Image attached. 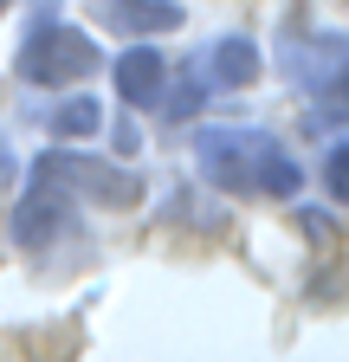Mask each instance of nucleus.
<instances>
[{
  "instance_id": "nucleus-1",
  "label": "nucleus",
  "mask_w": 349,
  "mask_h": 362,
  "mask_svg": "<svg viewBox=\"0 0 349 362\" xmlns=\"http://www.w3.org/2000/svg\"><path fill=\"white\" fill-rule=\"evenodd\" d=\"M194 156H201V175L213 181V188H227V194H278V201H291L304 188V168L266 129H239V123L201 129Z\"/></svg>"
},
{
  "instance_id": "nucleus-2",
  "label": "nucleus",
  "mask_w": 349,
  "mask_h": 362,
  "mask_svg": "<svg viewBox=\"0 0 349 362\" xmlns=\"http://www.w3.org/2000/svg\"><path fill=\"white\" fill-rule=\"evenodd\" d=\"M97 45H91V33H78V26H65V20H39L32 33H26V45H20V59H13V71L26 78V84H39V90H71V84H84L97 71Z\"/></svg>"
},
{
  "instance_id": "nucleus-3",
  "label": "nucleus",
  "mask_w": 349,
  "mask_h": 362,
  "mask_svg": "<svg viewBox=\"0 0 349 362\" xmlns=\"http://www.w3.org/2000/svg\"><path fill=\"white\" fill-rule=\"evenodd\" d=\"M32 175L52 181V188H65V194H78V201H97V207H136L143 201V175H129L117 162H91V156H78V149L39 156Z\"/></svg>"
},
{
  "instance_id": "nucleus-4",
  "label": "nucleus",
  "mask_w": 349,
  "mask_h": 362,
  "mask_svg": "<svg viewBox=\"0 0 349 362\" xmlns=\"http://www.w3.org/2000/svg\"><path fill=\"white\" fill-rule=\"evenodd\" d=\"M65 226H71V194L32 175L26 201L13 207V246H20V252H46V246L65 233Z\"/></svg>"
},
{
  "instance_id": "nucleus-5",
  "label": "nucleus",
  "mask_w": 349,
  "mask_h": 362,
  "mask_svg": "<svg viewBox=\"0 0 349 362\" xmlns=\"http://www.w3.org/2000/svg\"><path fill=\"white\" fill-rule=\"evenodd\" d=\"M285 71L304 90H324L349 71V33H311V39H291L285 45Z\"/></svg>"
},
{
  "instance_id": "nucleus-6",
  "label": "nucleus",
  "mask_w": 349,
  "mask_h": 362,
  "mask_svg": "<svg viewBox=\"0 0 349 362\" xmlns=\"http://www.w3.org/2000/svg\"><path fill=\"white\" fill-rule=\"evenodd\" d=\"M117 98H123L129 110L162 104V52H155L149 39H136V45L117 59Z\"/></svg>"
},
{
  "instance_id": "nucleus-7",
  "label": "nucleus",
  "mask_w": 349,
  "mask_h": 362,
  "mask_svg": "<svg viewBox=\"0 0 349 362\" xmlns=\"http://www.w3.org/2000/svg\"><path fill=\"white\" fill-rule=\"evenodd\" d=\"M97 13H104V26L136 33V39H149V33H174V26L188 20L182 0H97Z\"/></svg>"
},
{
  "instance_id": "nucleus-8",
  "label": "nucleus",
  "mask_w": 349,
  "mask_h": 362,
  "mask_svg": "<svg viewBox=\"0 0 349 362\" xmlns=\"http://www.w3.org/2000/svg\"><path fill=\"white\" fill-rule=\"evenodd\" d=\"M207 78H213V84H227V90H246V84L259 78V45L239 39V33L213 39V45H207Z\"/></svg>"
},
{
  "instance_id": "nucleus-9",
  "label": "nucleus",
  "mask_w": 349,
  "mask_h": 362,
  "mask_svg": "<svg viewBox=\"0 0 349 362\" xmlns=\"http://www.w3.org/2000/svg\"><path fill=\"white\" fill-rule=\"evenodd\" d=\"M46 123H52V136H97L104 129V110H97V98H65Z\"/></svg>"
},
{
  "instance_id": "nucleus-10",
  "label": "nucleus",
  "mask_w": 349,
  "mask_h": 362,
  "mask_svg": "<svg viewBox=\"0 0 349 362\" xmlns=\"http://www.w3.org/2000/svg\"><path fill=\"white\" fill-rule=\"evenodd\" d=\"M324 181H330V194H336V201H349V143H336V149H330Z\"/></svg>"
},
{
  "instance_id": "nucleus-11",
  "label": "nucleus",
  "mask_w": 349,
  "mask_h": 362,
  "mask_svg": "<svg viewBox=\"0 0 349 362\" xmlns=\"http://www.w3.org/2000/svg\"><path fill=\"white\" fill-rule=\"evenodd\" d=\"M324 98H330V110H336V117H349V71H343L336 84H324Z\"/></svg>"
},
{
  "instance_id": "nucleus-12",
  "label": "nucleus",
  "mask_w": 349,
  "mask_h": 362,
  "mask_svg": "<svg viewBox=\"0 0 349 362\" xmlns=\"http://www.w3.org/2000/svg\"><path fill=\"white\" fill-rule=\"evenodd\" d=\"M0 13H7V0H0Z\"/></svg>"
}]
</instances>
